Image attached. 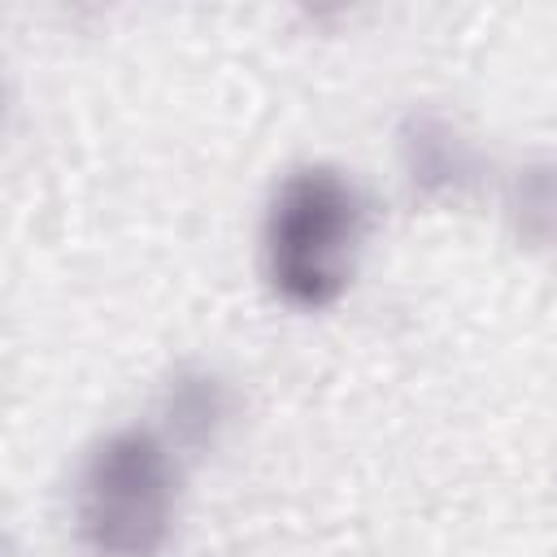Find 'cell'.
Here are the masks:
<instances>
[{
  "label": "cell",
  "mask_w": 557,
  "mask_h": 557,
  "mask_svg": "<svg viewBox=\"0 0 557 557\" xmlns=\"http://www.w3.org/2000/svg\"><path fill=\"white\" fill-rule=\"evenodd\" d=\"M370 231V200L339 165L309 161L287 170L261 218V274L274 300L322 313L344 300Z\"/></svg>",
  "instance_id": "cell-1"
},
{
  "label": "cell",
  "mask_w": 557,
  "mask_h": 557,
  "mask_svg": "<svg viewBox=\"0 0 557 557\" xmlns=\"http://www.w3.org/2000/svg\"><path fill=\"white\" fill-rule=\"evenodd\" d=\"M178 527V453L157 426H113L78 461L74 535L87 557H161Z\"/></svg>",
  "instance_id": "cell-2"
},
{
  "label": "cell",
  "mask_w": 557,
  "mask_h": 557,
  "mask_svg": "<svg viewBox=\"0 0 557 557\" xmlns=\"http://www.w3.org/2000/svg\"><path fill=\"white\" fill-rule=\"evenodd\" d=\"M392 148L409 196L422 205H453L483 178V152L474 135L435 104H409L396 117Z\"/></svg>",
  "instance_id": "cell-3"
},
{
  "label": "cell",
  "mask_w": 557,
  "mask_h": 557,
  "mask_svg": "<svg viewBox=\"0 0 557 557\" xmlns=\"http://www.w3.org/2000/svg\"><path fill=\"white\" fill-rule=\"evenodd\" d=\"M235 413H239V396H235L231 379L205 361H187L161 387V400H157L161 426L157 431L170 440V448L178 457H200L222 444Z\"/></svg>",
  "instance_id": "cell-4"
},
{
  "label": "cell",
  "mask_w": 557,
  "mask_h": 557,
  "mask_svg": "<svg viewBox=\"0 0 557 557\" xmlns=\"http://www.w3.org/2000/svg\"><path fill=\"white\" fill-rule=\"evenodd\" d=\"M505 226L518 248L544 252L557 248V161L553 157H531L513 165L505 178Z\"/></svg>",
  "instance_id": "cell-5"
}]
</instances>
